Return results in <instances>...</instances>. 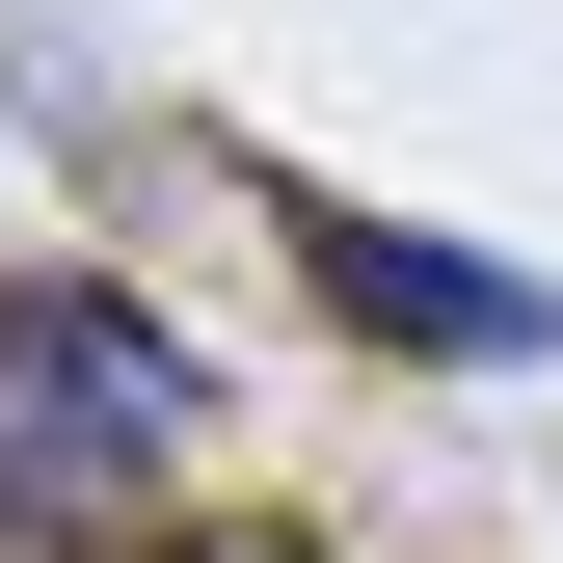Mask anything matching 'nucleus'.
Masks as SVG:
<instances>
[{
    "mask_svg": "<svg viewBox=\"0 0 563 563\" xmlns=\"http://www.w3.org/2000/svg\"><path fill=\"white\" fill-rule=\"evenodd\" d=\"M162 563H322V537H162Z\"/></svg>",
    "mask_w": 563,
    "mask_h": 563,
    "instance_id": "3",
    "label": "nucleus"
},
{
    "mask_svg": "<svg viewBox=\"0 0 563 563\" xmlns=\"http://www.w3.org/2000/svg\"><path fill=\"white\" fill-rule=\"evenodd\" d=\"M296 296H322L349 349H402V376H563V296H537V268L402 242V216H322V188H296Z\"/></svg>",
    "mask_w": 563,
    "mask_h": 563,
    "instance_id": "2",
    "label": "nucleus"
},
{
    "mask_svg": "<svg viewBox=\"0 0 563 563\" xmlns=\"http://www.w3.org/2000/svg\"><path fill=\"white\" fill-rule=\"evenodd\" d=\"M188 456H216V349L162 296L0 268V537H134Z\"/></svg>",
    "mask_w": 563,
    "mask_h": 563,
    "instance_id": "1",
    "label": "nucleus"
}]
</instances>
